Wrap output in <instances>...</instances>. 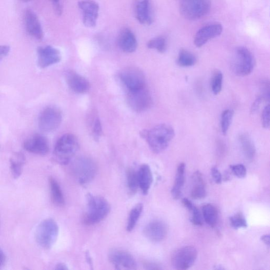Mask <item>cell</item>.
<instances>
[{"label":"cell","instance_id":"cell-11","mask_svg":"<svg viewBox=\"0 0 270 270\" xmlns=\"http://www.w3.org/2000/svg\"><path fill=\"white\" fill-rule=\"evenodd\" d=\"M120 78L129 90L138 89L146 86L145 77L138 68L129 66L121 71Z\"/></svg>","mask_w":270,"mask_h":270},{"label":"cell","instance_id":"cell-10","mask_svg":"<svg viewBox=\"0 0 270 270\" xmlns=\"http://www.w3.org/2000/svg\"><path fill=\"white\" fill-rule=\"evenodd\" d=\"M62 119L61 112L58 108L47 107L40 115L38 120L39 127L44 132H52L59 127Z\"/></svg>","mask_w":270,"mask_h":270},{"label":"cell","instance_id":"cell-13","mask_svg":"<svg viewBox=\"0 0 270 270\" xmlns=\"http://www.w3.org/2000/svg\"><path fill=\"white\" fill-rule=\"evenodd\" d=\"M78 5L82 12L84 24L88 28L95 26L99 17L98 4L93 0H83Z\"/></svg>","mask_w":270,"mask_h":270},{"label":"cell","instance_id":"cell-34","mask_svg":"<svg viewBox=\"0 0 270 270\" xmlns=\"http://www.w3.org/2000/svg\"><path fill=\"white\" fill-rule=\"evenodd\" d=\"M234 112L231 110L224 111L221 116V130L223 134L225 135L232 123Z\"/></svg>","mask_w":270,"mask_h":270},{"label":"cell","instance_id":"cell-18","mask_svg":"<svg viewBox=\"0 0 270 270\" xmlns=\"http://www.w3.org/2000/svg\"><path fill=\"white\" fill-rule=\"evenodd\" d=\"M134 15L139 22L144 25H151L154 21L150 0H137L134 4Z\"/></svg>","mask_w":270,"mask_h":270},{"label":"cell","instance_id":"cell-1","mask_svg":"<svg viewBox=\"0 0 270 270\" xmlns=\"http://www.w3.org/2000/svg\"><path fill=\"white\" fill-rule=\"evenodd\" d=\"M142 137L145 139L151 150L156 154L163 152L175 137L174 128L170 125H158L149 130L143 131Z\"/></svg>","mask_w":270,"mask_h":270},{"label":"cell","instance_id":"cell-22","mask_svg":"<svg viewBox=\"0 0 270 270\" xmlns=\"http://www.w3.org/2000/svg\"><path fill=\"white\" fill-rule=\"evenodd\" d=\"M138 177L139 187L143 193L147 195L153 181V174L150 166L147 164L142 165L138 172Z\"/></svg>","mask_w":270,"mask_h":270},{"label":"cell","instance_id":"cell-14","mask_svg":"<svg viewBox=\"0 0 270 270\" xmlns=\"http://www.w3.org/2000/svg\"><path fill=\"white\" fill-rule=\"evenodd\" d=\"M223 31L219 23H213L202 27L195 34L194 44L198 48L206 45L210 40L218 37Z\"/></svg>","mask_w":270,"mask_h":270},{"label":"cell","instance_id":"cell-38","mask_svg":"<svg viewBox=\"0 0 270 270\" xmlns=\"http://www.w3.org/2000/svg\"><path fill=\"white\" fill-rule=\"evenodd\" d=\"M269 84L267 81H264L262 83L261 86V94L260 96L265 101L269 100L270 91H269Z\"/></svg>","mask_w":270,"mask_h":270},{"label":"cell","instance_id":"cell-8","mask_svg":"<svg viewBox=\"0 0 270 270\" xmlns=\"http://www.w3.org/2000/svg\"><path fill=\"white\" fill-rule=\"evenodd\" d=\"M127 100L131 109L137 112L146 111L152 105L151 93L146 86L138 89L129 90Z\"/></svg>","mask_w":270,"mask_h":270},{"label":"cell","instance_id":"cell-4","mask_svg":"<svg viewBox=\"0 0 270 270\" xmlns=\"http://www.w3.org/2000/svg\"><path fill=\"white\" fill-rule=\"evenodd\" d=\"M59 234L57 222L51 219L44 220L38 226L35 232V239L42 248L49 249L55 244Z\"/></svg>","mask_w":270,"mask_h":270},{"label":"cell","instance_id":"cell-26","mask_svg":"<svg viewBox=\"0 0 270 270\" xmlns=\"http://www.w3.org/2000/svg\"><path fill=\"white\" fill-rule=\"evenodd\" d=\"M243 153L248 160H252L256 154V148L254 144L247 133H242L239 137Z\"/></svg>","mask_w":270,"mask_h":270},{"label":"cell","instance_id":"cell-6","mask_svg":"<svg viewBox=\"0 0 270 270\" xmlns=\"http://www.w3.org/2000/svg\"><path fill=\"white\" fill-rule=\"evenodd\" d=\"M72 173L76 180L82 185H86L96 177L97 166L90 158L81 157L76 159L72 165Z\"/></svg>","mask_w":270,"mask_h":270},{"label":"cell","instance_id":"cell-21","mask_svg":"<svg viewBox=\"0 0 270 270\" xmlns=\"http://www.w3.org/2000/svg\"><path fill=\"white\" fill-rule=\"evenodd\" d=\"M117 42L120 49L125 52H133L138 48L136 37L129 29L127 28L121 29L118 37Z\"/></svg>","mask_w":270,"mask_h":270},{"label":"cell","instance_id":"cell-40","mask_svg":"<svg viewBox=\"0 0 270 270\" xmlns=\"http://www.w3.org/2000/svg\"><path fill=\"white\" fill-rule=\"evenodd\" d=\"M92 130L94 138L98 139L101 137L102 134V127L100 120L98 118L94 119Z\"/></svg>","mask_w":270,"mask_h":270},{"label":"cell","instance_id":"cell-37","mask_svg":"<svg viewBox=\"0 0 270 270\" xmlns=\"http://www.w3.org/2000/svg\"><path fill=\"white\" fill-rule=\"evenodd\" d=\"M232 173L235 177L242 179L246 177L247 169L243 164H237L230 166Z\"/></svg>","mask_w":270,"mask_h":270},{"label":"cell","instance_id":"cell-35","mask_svg":"<svg viewBox=\"0 0 270 270\" xmlns=\"http://www.w3.org/2000/svg\"><path fill=\"white\" fill-rule=\"evenodd\" d=\"M229 223L231 226L235 229L246 228L248 223L244 214L239 212L229 218Z\"/></svg>","mask_w":270,"mask_h":270},{"label":"cell","instance_id":"cell-2","mask_svg":"<svg viewBox=\"0 0 270 270\" xmlns=\"http://www.w3.org/2000/svg\"><path fill=\"white\" fill-rule=\"evenodd\" d=\"M111 206L107 199L100 196L87 195V209L84 215L83 223L93 225L103 221L109 214Z\"/></svg>","mask_w":270,"mask_h":270},{"label":"cell","instance_id":"cell-30","mask_svg":"<svg viewBox=\"0 0 270 270\" xmlns=\"http://www.w3.org/2000/svg\"><path fill=\"white\" fill-rule=\"evenodd\" d=\"M197 62L196 57L190 51L185 49L180 50L177 59V64L181 67L192 66Z\"/></svg>","mask_w":270,"mask_h":270},{"label":"cell","instance_id":"cell-9","mask_svg":"<svg viewBox=\"0 0 270 270\" xmlns=\"http://www.w3.org/2000/svg\"><path fill=\"white\" fill-rule=\"evenodd\" d=\"M197 257V251L192 246H187L175 250L171 256V263L175 268L187 269L195 263Z\"/></svg>","mask_w":270,"mask_h":270},{"label":"cell","instance_id":"cell-32","mask_svg":"<svg viewBox=\"0 0 270 270\" xmlns=\"http://www.w3.org/2000/svg\"><path fill=\"white\" fill-rule=\"evenodd\" d=\"M147 47L156 49L160 53H164L167 49V42L165 38L159 37L150 40L147 43Z\"/></svg>","mask_w":270,"mask_h":270},{"label":"cell","instance_id":"cell-36","mask_svg":"<svg viewBox=\"0 0 270 270\" xmlns=\"http://www.w3.org/2000/svg\"><path fill=\"white\" fill-rule=\"evenodd\" d=\"M192 212L191 222L196 226H201L204 224V220L200 211L194 206L190 211Z\"/></svg>","mask_w":270,"mask_h":270},{"label":"cell","instance_id":"cell-19","mask_svg":"<svg viewBox=\"0 0 270 270\" xmlns=\"http://www.w3.org/2000/svg\"><path fill=\"white\" fill-rule=\"evenodd\" d=\"M65 79L68 85L76 93H84L90 89V85L88 80L75 72H68L66 74Z\"/></svg>","mask_w":270,"mask_h":270},{"label":"cell","instance_id":"cell-47","mask_svg":"<svg viewBox=\"0 0 270 270\" xmlns=\"http://www.w3.org/2000/svg\"><path fill=\"white\" fill-rule=\"evenodd\" d=\"M262 242H264V244L267 246H269V235H264L261 237V238Z\"/></svg>","mask_w":270,"mask_h":270},{"label":"cell","instance_id":"cell-12","mask_svg":"<svg viewBox=\"0 0 270 270\" xmlns=\"http://www.w3.org/2000/svg\"><path fill=\"white\" fill-rule=\"evenodd\" d=\"M110 262L119 269H135L137 263L133 256L128 252L120 249L111 250L109 254Z\"/></svg>","mask_w":270,"mask_h":270},{"label":"cell","instance_id":"cell-15","mask_svg":"<svg viewBox=\"0 0 270 270\" xmlns=\"http://www.w3.org/2000/svg\"><path fill=\"white\" fill-rule=\"evenodd\" d=\"M61 59L60 51L52 46L39 47L38 49V63L42 69L59 62Z\"/></svg>","mask_w":270,"mask_h":270},{"label":"cell","instance_id":"cell-25","mask_svg":"<svg viewBox=\"0 0 270 270\" xmlns=\"http://www.w3.org/2000/svg\"><path fill=\"white\" fill-rule=\"evenodd\" d=\"M25 157L21 152L13 154L10 158V168L12 176L18 179L22 174L23 167L25 163Z\"/></svg>","mask_w":270,"mask_h":270},{"label":"cell","instance_id":"cell-48","mask_svg":"<svg viewBox=\"0 0 270 270\" xmlns=\"http://www.w3.org/2000/svg\"><path fill=\"white\" fill-rule=\"evenodd\" d=\"M56 269L60 270L69 269L67 266L63 263H59L56 265Z\"/></svg>","mask_w":270,"mask_h":270},{"label":"cell","instance_id":"cell-7","mask_svg":"<svg viewBox=\"0 0 270 270\" xmlns=\"http://www.w3.org/2000/svg\"><path fill=\"white\" fill-rule=\"evenodd\" d=\"M210 9V0H180L181 13L189 20H196L205 17Z\"/></svg>","mask_w":270,"mask_h":270},{"label":"cell","instance_id":"cell-44","mask_svg":"<svg viewBox=\"0 0 270 270\" xmlns=\"http://www.w3.org/2000/svg\"><path fill=\"white\" fill-rule=\"evenodd\" d=\"M144 266L147 269H159L161 267L158 265L154 263L145 262Z\"/></svg>","mask_w":270,"mask_h":270},{"label":"cell","instance_id":"cell-43","mask_svg":"<svg viewBox=\"0 0 270 270\" xmlns=\"http://www.w3.org/2000/svg\"><path fill=\"white\" fill-rule=\"evenodd\" d=\"M10 51V48L8 46H0V61L7 56Z\"/></svg>","mask_w":270,"mask_h":270},{"label":"cell","instance_id":"cell-29","mask_svg":"<svg viewBox=\"0 0 270 270\" xmlns=\"http://www.w3.org/2000/svg\"><path fill=\"white\" fill-rule=\"evenodd\" d=\"M144 206L140 204L135 206L130 211L127 224V231L131 232L136 226L143 212Z\"/></svg>","mask_w":270,"mask_h":270},{"label":"cell","instance_id":"cell-33","mask_svg":"<svg viewBox=\"0 0 270 270\" xmlns=\"http://www.w3.org/2000/svg\"><path fill=\"white\" fill-rule=\"evenodd\" d=\"M223 78V74L220 71H216L213 73L211 80V88L215 95H217L222 90Z\"/></svg>","mask_w":270,"mask_h":270},{"label":"cell","instance_id":"cell-49","mask_svg":"<svg viewBox=\"0 0 270 270\" xmlns=\"http://www.w3.org/2000/svg\"><path fill=\"white\" fill-rule=\"evenodd\" d=\"M22 1L24 2H28L31 1V0H22Z\"/></svg>","mask_w":270,"mask_h":270},{"label":"cell","instance_id":"cell-42","mask_svg":"<svg viewBox=\"0 0 270 270\" xmlns=\"http://www.w3.org/2000/svg\"><path fill=\"white\" fill-rule=\"evenodd\" d=\"M263 100V99L260 96L256 99L251 108L252 113L254 114L258 111L260 109L261 104Z\"/></svg>","mask_w":270,"mask_h":270},{"label":"cell","instance_id":"cell-41","mask_svg":"<svg viewBox=\"0 0 270 270\" xmlns=\"http://www.w3.org/2000/svg\"><path fill=\"white\" fill-rule=\"evenodd\" d=\"M211 174L213 180L216 183L219 184L222 183V175L217 167H214L212 168Z\"/></svg>","mask_w":270,"mask_h":270},{"label":"cell","instance_id":"cell-16","mask_svg":"<svg viewBox=\"0 0 270 270\" xmlns=\"http://www.w3.org/2000/svg\"><path fill=\"white\" fill-rule=\"evenodd\" d=\"M144 233L147 239L153 242L164 240L168 233L167 225L159 220L153 221L146 225Z\"/></svg>","mask_w":270,"mask_h":270},{"label":"cell","instance_id":"cell-23","mask_svg":"<svg viewBox=\"0 0 270 270\" xmlns=\"http://www.w3.org/2000/svg\"><path fill=\"white\" fill-rule=\"evenodd\" d=\"M192 183V198L194 199H200L205 198L207 195L206 183L200 172L196 171L193 174Z\"/></svg>","mask_w":270,"mask_h":270},{"label":"cell","instance_id":"cell-27","mask_svg":"<svg viewBox=\"0 0 270 270\" xmlns=\"http://www.w3.org/2000/svg\"><path fill=\"white\" fill-rule=\"evenodd\" d=\"M51 197L54 204L57 206H64L65 200L63 194L58 182L53 178L49 179Z\"/></svg>","mask_w":270,"mask_h":270},{"label":"cell","instance_id":"cell-39","mask_svg":"<svg viewBox=\"0 0 270 270\" xmlns=\"http://www.w3.org/2000/svg\"><path fill=\"white\" fill-rule=\"evenodd\" d=\"M269 112L270 106L268 104L264 107L262 114V124L263 127L265 129H268L269 127Z\"/></svg>","mask_w":270,"mask_h":270},{"label":"cell","instance_id":"cell-46","mask_svg":"<svg viewBox=\"0 0 270 270\" xmlns=\"http://www.w3.org/2000/svg\"><path fill=\"white\" fill-rule=\"evenodd\" d=\"M6 259V256L1 247H0V268H2L5 265Z\"/></svg>","mask_w":270,"mask_h":270},{"label":"cell","instance_id":"cell-31","mask_svg":"<svg viewBox=\"0 0 270 270\" xmlns=\"http://www.w3.org/2000/svg\"><path fill=\"white\" fill-rule=\"evenodd\" d=\"M127 183L129 192L131 194L136 193L139 187L138 172L132 168H129L126 172Z\"/></svg>","mask_w":270,"mask_h":270},{"label":"cell","instance_id":"cell-3","mask_svg":"<svg viewBox=\"0 0 270 270\" xmlns=\"http://www.w3.org/2000/svg\"><path fill=\"white\" fill-rule=\"evenodd\" d=\"M78 148V141L75 135L65 134L58 140L55 145L53 151L54 159L60 164H68L77 153Z\"/></svg>","mask_w":270,"mask_h":270},{"label":"cell","instance_id":"cell-24","mask_svg":"<svg viewBox=\"0 0 270 270\" xmlns=\"http://www.w3.org/2000/svg\"><path fill=\"white\" fill-rule=\"evenodd\" d=\"M185 164L181 163L177 169L176 177L171 191L172 196L175 199H179L182 195L185 183Z\"/></svg>","mask_w":270,"mask_h":270},{"label":"cell","instance_id":"cell-28","mask_svg":"<svg viewBox=\"0 0 270 270\" xmlns=\"http://www.w3.org/2000/svg\"><path fill=\"white\" fill-rule=\"evenodd\" d=\"M203 217L206 222L211 227H214L218 222V211L212 205H206L202 208Z\"/></svg>","mask_w":270,"mask_h":270},{"label":"cell","instance_id":"cell-17","mask_svg":"<svg viewBox=\"0 0 270 270\" xmlns=\"http://www.w3.org/2000/svg\"><path fill=\"white\" fill-rule=\"evenodd\" d=\"M23 147L26 151L40 155L47 154L50 150L48 140L40 134L33 135L25 140Z\"/></svg>","mask_w":270,"mask_h":270},{"label":"cell","instance_id":"cell-45","mask_svg":"<svg viewBox=\"0 0 270 270\" xmlns=\"http://www.w3.org/2000/svg\"><path fill=\"white\" fill-rule=\"evenodd\" d=\"M60 0H52L54 7L56 10V11L59 15L62 13V8L60 4Z\"/></svg>","mask_w":270,"mask_h":270},{"label":"cell","instance_id":"cell-5","mask_svg":"<svg viewBox=\"0 0 270 270\" xmlns=\"http://www.w3.org/2000/svg\"><path fill=\"white\" fill-rule=\"evenodd\" d=\"M256 60L253 53L247 48H238L231 62L233 73L238 76H248L253 71Z\"/></svg>","mask_w":270,"mask_h":270},{"label":"cell","instance_id":"cell-20","mask_svg":"<svg viewBox=\"0 0 270 270\" xmlns=\"http://www.w3.org/2000/svg\"><path fill=\"white\" fill-rule=\"evenodd\" d=\"M24 21L27 31L38 40L44 38V32L39 20L35 12L31 10H27L24 14Z\"/></svg>","mask_w":270,"mask_h":270}]
</instances>
